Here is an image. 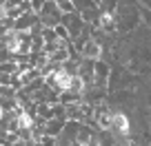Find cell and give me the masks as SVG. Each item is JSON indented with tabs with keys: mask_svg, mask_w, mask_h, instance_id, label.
I'll list each match as a JSON object with an SVG mask.
<instances>
[{
	"mask_svg": "<svg viewBox=\"0 0 151 146\" xmlns=\"http://www.w3.org/2000/svg\"><path fill=\"white\" fill-rule=\"evenodd\" d=\"M111 131L118 135H129V120L124 113H111Z\"/></svg>",
	"mask_w": 151,
	"mask_h": 146,
	"instance_id": "cell-1",
	"label": "cell"
},
{
	"mask_svg": "<svg viewBox=\"0 0 151 146\" xmlns=\"http://www.w3.org/2000/svg\"><path fill=\"white\" fill-rule=\"evenodd\" d=\"M100 56H102V47H100V42H96V40H87L85 47H82V58H85V60H98Z\"/></svg>",
	"mask_w": 151,
	"mask_h": 146,
	"instance_id": "cell-2",
	"label": "cell"
},
{
	"mask_svg": "<svg viewBox=\"0 0 151 146\" xmlns=\"http://www.w3.org/2000/svg\"><path fill=\"white\" fill-rule=\"evenodd\" d=\"M5 47H7V51H11V53H20V33L18 31H7Z\"/></svg>",
	"mask_w": 151,
	"mask_h": 146,
	"instance_id": "cell-3",
	"label": "cell"
},
{
	"mask_svg": "<svg viewBox=\"0 0 151 146\" xmlns=\"http://www.w3.org/2000/svg\"><path fill=\"white\" fill-rule=\"evenodd\" d=\"M93 120H96V124H98L100 128H104V131L111 128V113H109L107 108H98L96 115H93Z\"/></svg>",
	"mask_w": 151,
	"mask_h": 146,
	"instance_id": "cell-4",
	"label": "cell"
},
{
	"mask_svg": "<svg viewBox=\"0 0 151 146\" xmlns=\"http://www.w3.org/2000/svg\"><path fill=\"white\" fill-rule=\"evenodd\" d=\"M69 91H73V93H82V91H85V78L78 75V73H71Z\"/></svg>",
	"mask_w": 151,
	"mask_h": 146,
	"instance_id": "cell-5",
	"label": "cell"
},
{
	"mask_svg": "<svg viewBox=\"0 0 151 146\" xmlns=\"http://www.w3.org/2000/svg\"><path fill=\"white\" fill-rule=\"evenodd\" d=\"M16 126H18V128H31V126H33L31 115H29L27 111H20L18 118H16Z\"/></svg>",
	"mask_w": 151,
	"mask_h": 146,
	"instance_id": "cell-6",
	"label": "cell"
},
{
	"mask_svg": "<svg viewBox=\"0 0 151 146\" xmlns=\"http://www.w3.org/2000/svg\"><path fill=\"white\" fill-rule=\"evenodd\" d=\"M100 27H102V29H113V27H116V20H113V16L109 14V11L100 14Z\"/></svg>",
	"mask_w": 151,
	"mask_h": 146,
	"instance_id": "cell-7",
	"label": "cell"
},
{
	"mask_svg": "<svg viewBox=\"0 0 151 146\" xmlns=\"http://www.w3.org/2000/svg\"><path fill=\"white\" fill-rule=\"evenodd\" d=\"M58 7V11H62V14H73V2L71 0H53Z\"/></svg>",
	"mask_w": 151,
	"mask_h": 146,
	"instance_id": "cell-8",
	"label": "cell"
},
{
	"mask_svg": "<svg viewBox=\"0 0 151 146\" xmlns=\"http://www.w3.org/2000/svg\"><path fill=\"white\" fill-rule=\"evenodd\" d=\"M62 131V122H60V120H58V122H56V120H51V122H49V126H47V135H58V133H60Z\"/></svg>",
	"mask_w": 151,
	"mask_h": 146,
	"instance_id": "cell-9",
	"label": "cell"
},
{
	"mask_svg": "<svg viewBox=\"0 0 151 146\" xmlns=\"http://www.w3.org/2000/svg\"><path fill=\"white\" fill-rule=\"evenodd\" d=\"M53 31H56L58 40H67V38L71 36V33H69V29H67L65 24H56V27H53Z\"/></svg>",
	"mask_w": 151,
	"mask_h": 146,
	"instance_id": "cell-10",
	"label": "cell"
},
{
	"mask_svg": "<svg viewBox=\"0 0 151 146\" xmlns=\"http://www.w3.org/2000/svg\"><path fill=\"white\" fill-rule=\"evenodd\" d=\"M69 33H73V36H78V31H80V18L73 14V18H69Z\"/></svg>",
	"mask_w": 151,
	"mask_h": 146,
	"instance_id": "cell-11",
	"label": "cell"
},
{
	"mask_svg": "<svg viewBox=\"0 0 151 146\" xmlns=\"http://www.w3.org/2000/svg\"><path fill=\"white\" fill-rule=\"evenodd\" d=\"M78 146H102L100 144V140L98 137H93V135H89L87 140H82V142H78Z\"/></svg>",
	"mask_w": 151,
	"mask_h": 146,
	"instance_id": "cell-12",
	"label": "cell"
},
{
	"mask_svg": "<svg viewBox=\"0 0 151 146\" xmlns=\"http://www.w3.org/2000/svg\"><path fill=\"white\" fill-rule=\"evenodd\" d=\"M36 73H38L36 69H29V71H24V75L20 78V84H27V82H31L33 78H36Z\"/></svg>",
	"mask_w": 151,
	"mask_h": 146,
	"instance_id": "cell-13",
	"label": "cell"
},
{
	"mask_svg": "<svg viewBox=\"0 0 151 146\" xmlns=\"http://www.w3.org/2000/svg\"><path fill=\"white\" fill-rule=\"evenodd\" d=\"M45 2H47V0H31V9L33 11H42Z\"/></svg>",
	"mask_w": 151,
	"mask_h": 146,
	"instance_id": "cell-14",
	"label": "cell"
},
{
	"mask_svg": "<svg viewBox=\"0 0 151 146\" xmlns=\"http://www.w3.org/2000/svg\"><path fill=\"white\" fill-rule=\"evenodd\" d=\"M9 18V9H7L5 2H0V20H7Z\"/></svg>",
	"mask_w": 151,
	"mask_h": 146,
	"instance_id": "cell-15",
	"label": "cell"
},
{
	"mask_svg": "<svg viewBox=\"0 0 151 146\" xmlns=\"http://www.w3.org/2000/svg\"><path fill=\"white\" fill-rule=\"evenodd\" d=\"M11 146H27V142H22V140H14V142H11Z\"/></svg>",
	"mask_w": 151,
	"mask_h": 146,
	"instance_id": "cell-16",
	"label": "cell"
},
{
	"mask_svg": "<svg viewBox=\"0 0 151 146\" xmlns=\"http://www.w3.org/2000/svg\"><path fill=\"white\" fill-rule=\"evenodd\" d=\"M2 115H5V108H2V106H0V120H2Z\"/></svg>",
	"mask_w": 151,
	"mask_h": 146,
	"instance_id": "cell-17",
	"label": "cell"
}]
</instances>
